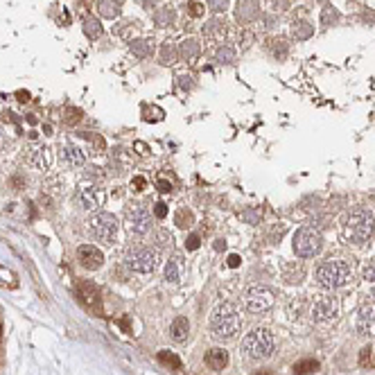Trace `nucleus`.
<instances>
[{"mask_svg":"<svg viewBox=\"0 0 375 375\" xmlns=\"http://www.w3.org/2000/svg\"><path fill=\"white\" fill-rule=\"evenodd\" d=\"M375 215L368 208H352L341 217V235L346 242L361 244L373 235Z\"/></svg>","mask_w":375,"mask_h":375,"instance_id":"f03ea898","label":"nucleus"},{"mask_svg":"<svg viewBox=\"0 0 375 375\" xmlns=\"http://www.w3.org/2000/svg\"><path fill=\"white\" fill-rule=\"evenodd\" d=\"M258 16H260V3L258 0H237V7H235L237 23H251Z\"/></svg>","mask_w":375,"mask_h":375,"instance_id":"ddd939ff","label":"nucleus"},{"mask_svg":"<svg viewBox=\"0 0 375 375\" xmlns=\"http://www.w3.org/2000/svg\"><path fill=\"white\" fill-rule=\"evenodd\" d=\"M77 197H79V201H81V206L84 208H97V206H102V201H104V194L99 192L97 188H93V185H84V188H79V192H77Z\"/></svg>","mask_w":375,"mask_h":375,"instance_id":"4468645a","label":"nucleus"},{"mask_svg":"<svg viewBox=\"0 0 375 375\" xmlns=\"http://www.w3.org/2000/svg\"><path fill=\"white\" fill-rule=\"evenodd\" d=\"M63 156H66V161L70 163L72 167H81V165L86 163V156L81 154V149L72 147V145H68V147L63 149Z\"/></svg>","mask_w":375,"mask_h":375,"instance_id":"412c9836","label":"nucleus"},{"mask_svg":"<svg viewBox=\"0 0 375 375\" xmlns=\"http://www.w3.org/2000/svg\"><path fill=\"white\" fill-rule=\"evenodd\" d=\"M136 149H140V154H147V145L145 143H136Z\"/></svg>","mask_w":375,"mask_h":375,"instance_id":"c03bdc74","label":"nucleus"},{"mask_svg":"<svg viewBox=\"0 0 375 375\" xmlns=\"http://www.w3.org/2000/svg\"><path fill=\"white\" fill-rule=\"evenodd\" d=\"M156 3H158V0H143V5H145V7H149V9H152Z\"/></svg>","mask_w":375,"mask_h":375,"instance_id":"49530a36","label":"nucleus"},{"mask_svg":"<svg viewBox=\"0 0 375 375\" xmlns=\"http://www.w3.org/2000/svg\"><path fill=\"white\" fill-rule=\"evenodd\" d=\"M179 278H181V258H172L165 265V280L176 283Z\"/></svg>","mask_w":375,"mask_h":375,"instance_id":"5701e85b","label":"nucleus"},{"mask_svg":"<svg viewBox=\"0 0 375 375\" xmlns=\"http://www.w3.org/2000/svg\"><path fill=\"white\" fill-rule=\"evenodd\" d=\"M158 190H161V192H170L172 183H170V181H165V179H161V181H158Z\"/></svg>","mask_w":375,"mask_h":375,"instance_id":"ea45409f","label":"nucleus"},{"mask_svg":"<svg viewBox=\"0 0 375 375\" xmlns=\"http://www.w3.org/2000/svg\"><path fill=\"white\" fill-rule=\"evenodd\" d=\"M172 21H174V14H172L170 9H156V12H154V23H156L158 27L172 25Z\"/></svg>","mask_w":375,"mask_h":375,"instance_id":"cd10ccee","label":"nucleus"},{"mask_svg":"<svg viewBox=\"0 0 375 375\" xmlns=\"http://www.w3.org/2000/svg\"><path fill=\"white\" fill-rule=\"evenodd\" d=\"M124 265L136 274H152L158 267V251L152 246H131L124 256Z\"/></svg>","mask_w":375,"mask_h":375,"instance_id":"423d86ee","label":"nucleus"},{"mask_svg":"<svg viewBox=\"0 0 375 375\" xmlns=\"http://www.w3.org/2000/svg\"><path fill=\"white\" fill-rule=\"evenodd\" d=\"M63 120H66V124H77V122L81 120V111H79V108H75V106H68L66 108V117H63Z\"/></svg>","mask_w":375,"mask_h":375,"instance_id":"2f4dec72","label":"nucleus"},{"mask_svg":"<svg viewBox=\"0 0 375 375\" xmlns=\"http://www.w3.org/2000/svg\"><path fill=\"white\" fill-rule=\"evenodd\" d=\"M84 34L88 39H99L102 36V25H99V21L95 16H88L84 21Z\"/></svg>","mask_w":375,"mask_h":375,"instance_id":"b1692460","label":"nucleus"},{"mask_svg":"<svg viewBox=\"0 0 375 375\" xmlns=\"http://www.w3.org/2000/svg\"><path fill=\"white\" fill-rule=\"evenodd\" d=\"M18 99H21V102H27V99H30V95L23 93V90H21V93H18Z\"/></svg>","mask_w":375,"mask_h":375,"instance_id":"de8ad7c7","label":"nucleus"},{"mask_svg":"<svg viewBox=\"0 0 375 375\" xmlns=\"http://www.w3.org/2000/svg\"><path fill=\"white\" fill-rule=\"evenodd\" d=\"M316 368H319V361H316V359H303V361H296V364H294V373H296V375L314 373Z\"/></svg>","mask_w":375,"mask_h":375,"instance_id":"bb28decb","label":"nucleus"},{"mask_svg":"<svg viewBox=\"0 0 375 375\" xmlns=\"http://www.w3.org/2000/svg\"><path fill=\"white\" fill-rule=\"evenodd\" d=\"M79 298L88 307H93V301H97V289H95L90 283H81L79 285Z\"/></svg>","mask_w":375,"mask_h":375,"instance_id":"393cba45","label":"nucleus"},{"mask_svg":"<svg viewBox=\"0 0 375 375\" xmlns=\"http://www.w3.org/2000/svg\"><path fill=\"white\" fill-rule=\"evenodd\" d=\"M199 242H201V239H199V235H190V237L185 239V246H188L190 251H194V248H199Z\"/></svg>","mask_w":375,"mask_h":375,"instance_id":"4c0bfd02","label":"nucleus"},{"mask_svg":"<svg viewBox=\"0 0 375 375\" xmlns=\"http://www.w3.org/2000/svg\"><path fill=\"white\" fill-rule=\"evenodd\" d=\"M355 330L359 334H375V305H361L355 316Z\"/></svg>","mask_w":375,"mask_h":375,"instance_id":"f8f14e48","label":"nucleus"},{"mask_svg":"<svg viewBox=\"0 0 375 375\" xmlns=\"http://www.w3.org/2000/svg\"><path fill=\"white\" fill-rule=\"evenodd\" d=\"M131 185H136V190H143V185H145V179H143V176H136V179L131 181Z\"/></svg>","mask_w":375,"mask_h":375,"instance_id":"79ce46f5","label":"nucleus"},{"mask_svg":"<svg viewBox=\"0 0 375 375\" xmlns=\"http://www.w3.org/2000/svg\"><path fill=\"white\" fill-rule=\"evenodd\" d=\"M154 215H156L158 219H165V217H167V206H165V203L158 201L156 206H154Z\"/></svg>","mask_w":375,"mask_h":375,"instance_id":"e433bc0d","label":"nucleus"},{"mask_svg":"<svg viewBox=\"0 0 375 375\" xmlns=\"http://www.w3.org/2000/svg\"><path fill=\"white\" fill-rule=\"evenodd\" d=\"M292 32H294V36H296L298 41H305V39H310V36L314 34V25H310L307 21H296V23H294V27H292Z\"/></svg>","mask_w":375,"mask_h":375,"instance_id":"4be33fe9","label":"nucleus"},{"mask_svg":"<svg viewBox=\"0 0 375 375\" xmlns=\"http://www.w3.org/2000/svg\"><path fill=\"white\" fill-rule=\"evenodd\" d=\"M361 283H364L366 292L370 296H375V262H370V265H366L361 269Z\"/></svg>","mask_w":375,"mask_h":375,"instance_id":"aec40b11","label":"nucleus"},{"mask_svg":"<svg viewBox=\"0 0 375 375\" xmlns=\"http://www.w3.org/2000/svg\"><path fill=\"white\" fill-rule=\"evenodd\" d=\"M179 54L185 59V61H192V59L199 57V41L197 39H185L183 43L179 45Z\"/></svg>","mask_w":375,"mask_h":375,"instance_id":"f3484780","label":"nucleus"},{"mask_svg":"<svg viewBox=\"0 0 375 375\" xmlns=\"http://www.w3.org/2000/svg\"><path fill=\"white\" fill-rule=\"evenodd\" d=\"M77 258H79V265L88 271L99 269L104 262V253L97 246H93V244H84V246L77 248Z\"/></svg>","mask_w":375,"mask_h":375,"instance_id":"9b49d317","label":"nucleus"},{"mask_svg":"<svg viewBox=\"0 0 375 375\" xmlns=\"http://www.w3.org/2000/svg\"><path fill=\"white\" fill-rule=\"evenodd\" d=\"M237 265H239V256H235V253L228 256V267H237Z\"/></svg>","mask_w":375,"mask_h":375,"instance_id":"37998d69","label":"nucleus"},{"mask_svg":"<svg viewBox=\"0 0 375 375\" xmlns=\"http://www.w3.org/2000/svg\"><path fill=\"white\" fill-rule=\"evenodd\" d=\"M334 21H339V12L332 7V5H328V7H323V12H321V25H332Z\"/></svg>","mask_w":375,"mask_h":375,"instance_id":"7c9ffc66","label":"nucleus"},{"mask_svg":"<svg viewBox=\"0 0 375 375\" xmlns=\"http://www.w3.org/2000/svg\"><path fill=\"white\" fill-rule=\"evenodd\" d=\"M274 350H276V339L271 334V330H267V328H256L253 332H248L242 339V346H239V352L246 359H253V361L269 359L274 355Z\"/></svg>","mask_w":375,"mask_h":375,"instance_id":"7ed1b4c3","label":"nucleus"},{"mask_svg":"<svg viewBox=\"0 0 375 375\" xmlns=\"http://www.w3.org/2000/svg\"><path fill=\"white\" fill-rule=\"evenodd\" d=\"M203 34H208L210 39H224L226 36V23L221 18H212L206 27H203Z\"/></svg>","mask_w":375,"mask_h":375,"instance_id":"a211bd4d","label":"nucleus"},{"mask_svg":"<svg viewBox=\"0 0 375 375\" xmlns=\"http://www.w3.org/2000/svg\"><path fill=\"white\" fill-rule=\"evenodd\" d=\"M323 248V235L314 226H303L294 233V251L298 258H314Z\"/></svg>","mask_w":375,"mask_h":375,"instance_id":"39448f33","label":"nucleus"},{"mask_svg":"<svg viewBox=\"0 0 375 375\" xmlns=\"http://www.w3.org/2000/svg\"><path fill=\"white\" fill-rule=\"evenodd\" d=\"M242 328V314H239L237 305L235 303H217L215 310L210 314V332L215 339L219 341H228Z\"/></svg>","mask_w":375,"mask_h":375,"instance_id":"f257e3e1","label":"nucleus"},{"mask_svg":"<svg viewBox=\"0 0 375 375\" xmlns=\"http://www.w3.org/2000/svg\"><path fill=\"white\" fill-rule=\"evenodd\" d=\"M206 3L212 12H226L228 9V0H206Z\"/></svg>","mask_w":375,"mask_h":375,"instance_id":"72a5a7b5","label":"nucleus"},{"mask_svg":"<svg viewBox=\"0 0 375 375\" xmlns=\"http://www.w3.org/2000/svg\"><path fill=\"white\" fill-rule=\"evenodd\" d=\"M127 221H129V230L131 233H147L152 228V212L147 210V206L143 203H131L127 208Z\"/></svg>","mask_w":375,"mask_h":375,"instance_id":"1a4fd4ad","label":"nucleus"},{"mask_svg":"<svg viewBox=\"0 0 375 375\" xmlns=\"http://www.w3.org/2000/svg\"><path fill=\"white\" fill-rule=\"evenodd\" d=\"M314 278L323 289L343 287L352 278V265L346 260H325L316 267Z\"/></svg>","mask_w":375,"mask_h":375,"instance_id":"20e7f679","label":"nucleus"},{"mask_svg":"<svg viewBox=\"0 0 375 375\" xmlns=\"http://www.w3.org/2000/svg\"><path fill=\"white\" fill-rule=\"evenodd\" d=\"M337 312H339L337 298H332V296H321V298H316V301L312 303L310 316H312V321L321 323V321L334 319V316H337Z\"/></svg>","mask_w":375,"mask_h":375,"instance_id":"9d476101","label":"nucleus"},{"mask_svg":"<svg viewBox=\"0 0 375 375\" xmlns=\"http://www.w3.org/2000/svg\"><path fill=\"white\" fill-rule=\"evenodd\" d=\"M235 57H237V54H235V50L230 48V45H221V48L217 50V61L219 63H233Z\"/></svg>","mask_w":375,"mask_h":375,"instance_id":"c756f323","label":"nucleus"},{"mask_svg":"<svg viewBox=\"0 0 375 375\" xmlns=\"http://www.w3.org/2000/svg\"><path fill=\"white\" fill-rule=\"evenodd\" d=\"M215 248H217V251H221V248H226V242H224V239H217Z\"/></svg>","mask_w":375,"mask_h":375,"instance_id":"a18cd8bd","label":"nucleus"},{"mask_svg":"<svg viewBox=\"0 0 375 375\" xmlns=\"http://www.w3.org/2000/svg\"><path fill=\"white\" fill-rule=\"evenodd\" d=\"M97 9L104 18L120 16V3H117V0H97Z\"/></svg>","mask_w":375,"mask_h":375,"instance_id":"6ab92c4d","label":"nucleus"},{"mask_svg":"<svg viewBox=\"0 0 375 375\" xmlns=\"http://www.w3.org/2000/svg\"><path fill=\"white\" fill-rule=\"evenodd\" d=\"M88 230L99 242L113 244V239L117 237V230H120V221L111 212H97V215H93L88 219Z\"/></svg>","mask_w":375,"mask_h":375,"instance_id":"0eeeda50","label":"nucleus"},{"mask_svg":"<svg viewBox=\"0 0 375 375\" xmlns=\"http://www.w3.org/2000/svg\"><path fill=\"white\" fill-rule=\"evenodd\" d=\"M188 12H190V16H194V18L203 16V5L197 3V0H192V3H190V7H188Z\"/></svg>","mask_w":375,"mask_h":375,"instance_id":"f704fd0d","label":"nucleus"},{"mask_svg":"<svg viewBox=\"0 0 375 375\" xmlns=\"http://www.w3.org/2000/svg\"><path fill=\"white\" fill-rule=\"evenodd\" d=\"M206 364L210 366L212 370L226 368V364H228V352H226L224 348H210V350L206 352Z\"/></svg>","mask_w":375,"mask_h":375,"instance_id":"2eb2a0df","label":"nucleus"},{"mask_svg":"<svg viewBox=\"0 0 375 375\" xmlns=\"http://www.w3.org/2000/svg\"><path fill=\"white\" fill-rule=\"evenodd\" d=\"M274 292L267 289L265 285H253V287L246 289L244 294V305H246L248 312L253 314H262V312H269L274 307Z\"/></svg>","mask_w":375,"mask_h":375,"instance_id":"6e6552de","label":"nucleus"},{"mask_svg":"<svg viewBox=\"0 0 375 375\" xmlns=\"http://www.w3.org/2000/svg\"><path fill=\"white\" fill-rule=\"evenodd\" d=\"M158 359H161L163 364H172V366H174V368H181V361H179V357H176V355H172V352H165V350H163V352H158Z\"/></svg>","mask_w":375,"mask_h":375,"instance_id":"473e14b6","label":"nucleus"},{"mask_svg":"<svg viewBox=\"0 0 375 375\" xmlns=\"http://www.w3.org/2000/svg\"><path fill=\"white\" fill-rule=\"evenodd\" d=\"M131 54L138 59L149 57V54H152V43H149V41H134V43H131Z\"/></svg>","mask_w":375,"mask_h":375,"instance_id":"a878e982","label":"nucleus"},{"mask_svg":"<svg viewBox=\"0 0 375 375\" xmlns=\"http://www.w3.org/2000/svg\"><path fill=\"white\" fill-rule=\"evenodd\" d=\"M188 334H190V321L185 319V316H176L170 325V337L174 339V341H185Z\"/></svg>","mask_w":375,"mask_h":375,"instance_id":"dca6fc26","label":"nucleus"},{"mask_svg":"<svg viewBox=\"0 0 375 375\" xmlns=\"http://www.w3.org/2000/svg\"><path fill=\"white\" fill-rule=\"evenodd\" d=\"M244 219H248L251 224H256V221L260 219V212H251V210H246V212H244Z\"/></svg>","mask_w":375,"mask_h":375,"instance_id":"58836bf2","label":"nucleus"},{"mask_svg":"<svg viewBox=\"0 0 375 375\" xmlns=\"http://www.w3.org/2000/svg\"><path fill=\"white\" fill-rule=\"evenodd\" d=\"M276 9H280V12H285V9L289 7V0H274Z\"/></svg>","mask_w":375,"mask_h":375,"instance_id":"a19ab883","label":"nucleus"},{"mask_svg":"<svg viewBox=\"0 0 375 375\" xmlns=\"http://www.w3.org/2000/svg\"><path fill=\"white\" fill-rule=\"evenodd\" d=\"M192 212L188 210V208H179L176 210V215H174V224L176 226H181V228H188V226H192Z\"/></svg>","mask_w":375,"mask_h":375,"instance_id":"c85d7f7f","label":"nucleus"},{"mask_svg":"<svg viewBox=\"0 0 375 375\" xmlns=\"http://www.w3.org/2000/svg\"><path fill=\"white\" fill-rule=\"evenodd\" d=\"M172 59H174V50L170 48V43L163 45V54H161V61L163 63H172Z\"/></svg>","mask_w":375,"mask_h":375,"instance_id":"c9c22d12","label":"nucleus"}]
</instances>
